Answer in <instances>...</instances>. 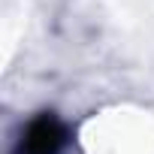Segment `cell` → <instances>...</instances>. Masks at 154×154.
Masks as SVG:
<instances>
[{
  "mask_svg": "<svg viewBox=\"0 0 154 154\" xmlns=\"http://www.w3.org/2000/svg\"><path fill=\"white\" fill-rule=\"evenodd\" d=\"M63 145V130L54 118H39L24 136V154H57Z\"/></svg>",
  "mask_w": 154,
  "mask_h": 154,
  "instance_id": "cell-1",
  "label": "cell"
}]
</instances>
